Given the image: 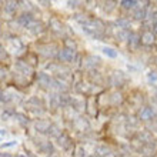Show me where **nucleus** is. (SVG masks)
<instances>
[{
  "label": "nucleus",
  "mask_w": 157,
  "mask_h": 157,
  "mask_svg": "<svg viewBox=\"0 0 157 157\" xmlns=\"http://www.w3.org/2000/svg\"><path fill=\"white\" fill-rule=\"evenodd\" d=\"M103 52H104V54H109L110 57H116V52L113 49H109V47H104L103 49Z\"/></svg>",
  "instance_id": "f257e3e1"
},
{
  "label": "nucleus",
  "mask_w": 157,
  "mask_h": 157,
  "mask_svg": "<svg viewBox=\"0 0 157 157\" xmlns=\"http://www.w3.org/2000/svg\"><path fill=\"white\" fill-rule=\"evenodd\" d=\"M133 4H134V2H133V0H123V6H124V7H132Z\"/></svg>",
  "instance_id": "f03ea898"
}]
</instances>
